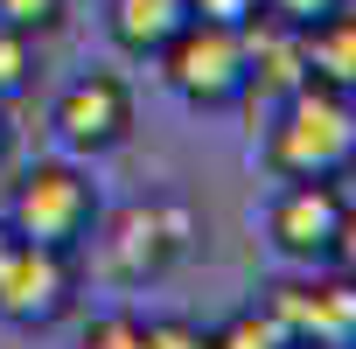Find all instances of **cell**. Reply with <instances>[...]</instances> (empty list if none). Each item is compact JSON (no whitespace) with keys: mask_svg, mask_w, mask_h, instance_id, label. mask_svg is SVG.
<instances>
[{"mask_svg":"<svg viewBox=\"0 0 356 349\" xmlns=\"http://www.w3.org/2000/svg\"><path fill=\"white\" fill-rule=\"evenodd\" d=\"M266 168L280 182H342L356 168V98L321 84L280 98V119L266 133Z\"/></svg>","mask_w":356,"mask_h":349,"instance_id":"obj_1","label":"cell"},{"mask_svg":"<svg viewBox=\"0 0 356 349\" xmlns=\"http://www.w3.org/2000/svg\"><path fill=\"white\" fill-rule=\"evenodd\" d=\"M8 231H15L22 245L84 252V245H91V231H98V189H91V174H84V168H70V161H35L22 182H15Z\"/></svg>","mask_w":356,"mask_h":349,"instance_id":"obj_2","label":"cell"},{"mask_svg":"<svg viewBox=\"0 0 356 349\" xmlns=\"http://www.w3.org/2000/svg\"><path fill=\"white\" fill-rule=\"evenodd\" d=\"M154 63H161V77L175 84V98H189L196 112H224V105L245 98V29L189 22Z\"/></svg>","mask_w":356,"mask_h":349,"instance_id":"obj_3","label":"cell"},{"mask_svg":"<svg viewBox=\"0 0 356 349\" xmlns=\"http://www.w3.org/2000/svg\"><path fill=\"white\" fill-rule=\"evenodd\" d=\"M77 307V252H49V245H22L0 266V321L15 328H56Z\"/></svg>","mask_w":356,"mask_h":349,"instance_id":"obj_4","label":"cell"},{"mask_svg":"<svg viewBox=\"0 0 356 349\" xmlns=\"http://www.w3.org/2000/svg\"><path fill=\"white\" fill-rule=\"evenodd\" d=\"M49 126H56V140H63L70 154H112V147L133 133V91H126L112 70H91V77L63 84Z\"/></svg>","mask_w":356,"mask_h":349,"instance_id":"obj_5","label":"cell"},{"mask_svg":"<svg viewBox=\"0 0 356 349\" xmlns=\"http://www.w3.org/2000/svg\"><path fill=\"white\" fill-rule=\"evenodd\" d=\"M189 238H196V217L182 203H133V210H119L105 259L119 279H154V273H168L175 252H189Z\"/></svg>","mask_w":356,"mask_h":349,"instance_id":"obj_6","label":"cell"},{"mask_svg":"<svg viewBox=\"0 0 356 349\" xmlns=\"http://www.w3.org/2000/svg\"><path fill=\"white\" fill-rule=\"evenodd\" d=\"M342 217H349V203H342L335 182H286V189L273 196L266 231H273V245H280L293 266H328Z\"/></svg>","mask_w":356,"mask_h":349,"instance_id":"obj_7","label":"cell"},{"mask_svg":"<svg viewBox=\"0 0 356 349\" xmlns=\"http://www.w3.org/2000/svg\"><path fill=\"white\" fill-rule=\"evenodd\" d=\"M300 70H307V84L356 98V15L349 8H335L314 29H300Z\"/></svg>","mask_w":356,"mask_h":349,"instance_id":"obj_8","label":"cell"},{"mask_svg":"<svg viewBox=\"0 0 356 349\" xmlns=\"http://www.w3.org/2000/svg\"><path fill=\"white\" fill-rule=\"evenodd\" d=\"M189 22H196L189 0H112L105 8V29H112V42L126 56H161Z\"/></svg>","mask_w":356,"mask_h":349,"instance_id":"obj_9","label":"cell"},{"mask_svg":"<svg viewBox=\"0 0 356 349\" xmlns=\"http://www.w3.org/2000/svg\"><path fill=\"white\" fill-rule=\"evenodd\" d=\"M307 342H335V349H356V279H321L307 286Z\"/></svg>","mask_w":356,"mask_h":349,"instance_id":"obj_10","label":"cell"},{"mask_svg":"<svg viewBox=\"0 0 356 349\" xmlns=\"http://www.w3.org/2000/svg\"><path fill=\"white\" fill-rule=\"evenodd\" d=\"M210 349H300V342H293L266 307H238V314L210 335Z\"/></svg>","mask_w":356,"mask_h":349,"instance_id":"obj_11","label":"cell"},{"mask_svg":"<svg viewBox=\"0 0 356 349\" xmlns=\"http://www.w3.org/2000/svg\"><path fill=\"white\" fill-rule=\"evenodd\" d=\"M29 84H35V35L0 29V105H15Z\"/></svg>","mask_w":356,"mask_h":349,"instance_id":"obj_12","label":"cell"},{"mask_svg":"<svg viewBox=\"0 0 356 349\" xmlns=\"http://www.w3.org/2000/svg\"><path fill=\"white\" fill-rule=\"evenodd\" d=\"M63 15H70V0H0V29H15V35H49Z\"/></svg>","mask_w":356,"mask_h":349,"instance_id":"obj_13","label":"cell"},{"mask_svg":"<svg viewBox=\"0 0 356 349\" xmlns=\"http://www.w3.org/2000/svg\"><path fill=\"white\" fill-rule=\"evenodd\" d=\"M140 342L147 349H210V335L182 314H161V321H140Z\"/></svg>","mask_w":356,"mask_h":349,"instance_id":"obj_14","label":"cell"},{"mask_svg":"<svg viewBox=\"0 0 356 349\" xmlns=\"http://www.w3.org/2000/svg\"><path fill=\"white\" fill-rule=\"evenodd\" d=\"M189 8H196V22L245 29V22H259V15H266V0H189Z\"/></svg>","mask_w":356,"mask_h":349,"instance_id":"obj_15","label":"cell"},{"mask_svg":"<svg viewBox=\"0 0 356 349\" xmlns=\"http://www.w3.org/2000/svg\"><path fill=\"white\" fill-rule=\"evenodd\" d=\"M84 349H147V342H140V321L133 314H105V321H91Z\"/></svg>","mask_w":356,"mask_h":349,"instance_id":"obj_16","label":"cell"},{"mask_svg":"<svg viewBox=\"0 0 356 349\" xmlns=\"http://www.w3.org/2000/svg\"><path fill=\"white\" fill-rule=\"evenodd\" d=\"M335 8H349V0H266V15L286 22V29H314V22L335 15Z\"/></svg>","mask_w":356,"mask_h":349,"instance_id":"obj_17","label":"cell"},{"mask_svg":"<svg viewBox=\"0 0 356 349\" xmlns=\"http://www.w3.org/2000/svg\"><path fill=\"white\" fill-rule=\"evenodd\" d=\"M328 266H335L342 279H356V210L342 217V231H335V252H328Z\"/></svg>","mask_w":356,"mask_h":349,"instance_id":"obj_18","label":"cell"},{"mask_svg":"<svg viewBox=\"0 0 356 349\" xmlns=\"http://www.w3.org/2000/svg\"><path fill=\"white\" fill-rule=\"evenodd\" d=\"M8 252H15V231H8V217H0V266H8Z\"/></svg>","mask_w":356,"mask_h":349,"instance_id":"obj_19","label":"cell"},{"mask_svg":"<svg viewBox=\"0 0 356 349\" xmlns=\"http://www.w3.org/2000/svg\"><path fill=\"white\" fill-rule=\"evenodd\" d=\"M0 154H8V112H0Z\"/></svg>","mask_w":356,"mask_h":349,"instance_id":"obj_20","label":"cell"},{"mask_svg":"<svg viewBox=\"0 0 356 349\" xmlns=\"http://www.w3.org/2000/svg\"><path fill=\"white\" fill-rule=\"evenodd\" d=\"M300 349H335V342H300Z\"/></svg>","mask_w":356,"mask_h":349,"instance_id":"obj_21","label":"cell"}]
</instances>
